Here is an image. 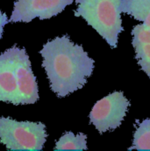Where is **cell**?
<instances>
[{
	"label": "cell",
	"mask_w": 150,
	"mask_h": 151,
	"mask_svg": "<svg viewBox=\"0 0 150 151\" xmlns=\"http://www.w3.org/2000/svg\"><path fill=\"white\" fill-rule=\"evenodd\" d=\"M40 53L50 88L60 98L81 89L92 74L94 60L68 35L47 41Z\"/></svg>",
	"instance_id": "obj_1"
},
{
	"label": "cell",
	"mask_w": 150,
	"mask_h": 151,
	"mask_svg": "<svg viewBox=\"0 0 150 151\" xmlns=\"http://www.w3.org/2000/svg\"><path fill=\"white\" fill-rule=\"evenodd\" d=\"M39 100L36 77L25 48L17 45L0 54V101L34 104Z\"/></svg>",
	"instance_id": "obj_2"
},
{
	"label": "cell",
	"mask_w": 150,
	"mask_h": 151,
	"mask_svg": "<svg viewBox=\"0 0 150 151\" xmlns=\"http://www.w3.org/2000/svg\"><path fill=\"white\" fill-rule=\"evenodd\" d=\"M123 0H76V17H82L88 24L109 44L111 48L118 45V39L124 31L121 19Z\"/></svg>",
	"instance_id": "obj_3"
},
{
	"label": "cell",
	"mask_w": 150,
	"mask_h": 151,
	"mask_svg": "<svg viewBox=\"0 0 150 151\" xmlns=\"http://www.w3.org/2000/svg\"><path fill=\"white\" fill-rule=\"evenodd\" d=\"M47 134L42 122H17L0 116V142L10 150H42Z\"/></svg>",
	"instance_id": "obj_4"
},
{
	"label": "cell",
	"mask_w": 150,
	"mask_h": 151,
	"mask_svg": "<svg viewBox=\"0 0 150 151\" xmlns=\"http://www.w3.org/2000/svg\"><path fill=\"white\" fill-rule=\"evenodd\" d=\"M130 102L122 92H114L99 100L90 113V122L100 134L119 127Z\"/></svg>",
	"instance_id": "obj_5"
},
{
	"label": "cell",
	"mask_w": 150,
	"mask_h": 151,
	"mask_svg": "<svg viewBox=\"0 0 150 151\" xmlns=\"http://www.w3.org/2000/svg\"><path fill=\"white\" fill-rule=\"evenodd\" d=\"M73 0H17L10 22H31L35 18L49 19L63 12Z\"/></svg>",
	"instance_id": "obj_6"
},
{
	"label": "cell",
	"mask_w": 150,
	"mask_h": 151,
	"mask_svg": "<svg viewBox=\"0 0 150 151\" xmlns=\"http://www.w3.org/2000/svg\"><path fill=\"white\" fill-rule=\"evenodd\" d=\"M132 36L138 64L150 77V27L144 24H137L132 30Z\"/></svg>",
	"instance_id": "obj_7"
},
{
	"label": "cell",
	"mask_w": 150,
	"mask_h": 151,
	"mask_svg": "<svg viewBox=\"0 0 150 151\" xmlns=\"http://www.w3.org/2000/svg\"><path fill=\"white\" fill-rule=\"evenodd\" d=\"M121 12L150 27V0H123Z\"/></svg>",
	"instance_id": "obj_8"
},
{
	"label": "cell",
	"mask_w": 150,
	"mask_h": 151,
	"mask_svg": "<svg viewBox=\"0 0 150 151\" xmlns=\"http://www.w3.org/2000/svg\"><path fill=\"white\" fill-rule=\"evenodd\" d=\"M87 135L79 133L74 134L72 132H67L56 142L55 150H87L86 142Z\"/></svg>",
	"instance_id": "obj_9"
},
{
	"label": "cell",
	"mask_w": 150,
	"mask_h": 151,
	"mask_svg": "<svg viewBox=\"0 0 150 151\" xmlns=\"http://www.w3.org/2000/svg\"><path fill=\"white\" fill-rule=\"evenodd\" d=\"M129 150H150V119L139 123L133 134V146Z\"/></svg>",
	"instance_id": "obj_10"
},
{
	"label": "cell",
	"mask_w": 150,
	"mask_h": 151,
	"mask_svg": "<svg viewBox=\"0 0 150 151\" xmlns=\"http://www.w3.org/2000/svg\"><path fill=\"white\" fill-rule=\"evenodd\" d=\"M9 22L8 20V18L6 16V14L3 13L1 11H0V40L2 39V36H3V32H4V25Z\"/></svg>",
	"instance_id": "obj_11"
}]
</instances>
